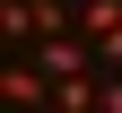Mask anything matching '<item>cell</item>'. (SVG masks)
<instances>
[{
	"label": "cell",
	"instance_id": "obj_1",
	"mask_svg": "<svg viewBox=\"0 0 122 113\" xmlns=\"http://www.w3.org/2000/svg\"><path fill=\"white\" fill-rule=\"evenodd\" d=\"M0 96L18 113H52V78H44L35 61H9V70H0Z\"/></svg>",
	"mask_w": 122,
	"mask_h": 113
},
{
	"label": "cell",
	"instance_id": "obj_2",
	"mask_svg": "<svg viewBox=\"0 0 122 113\" xmlns=\"http://www.w3.org/2000/svg\"><path fill=\"white\" fill-rule=\"evenodd\" d=\"M79 35H87V44L122 35V0H79Z\"/></svg>",
	"mask_w": 122,
	"mask_h": 113
},
{
	"label": "cell",
	"instance_id": "obj_3",
	"mask_svg": "<svg viewBox=\"0 0 122 113\" xmlns=\"http://www.w3.org/2000/svg\"><path fill=\"white\" fill-rule=\"evenodd\" d=\"M0 35H18V44H35V0H0Z\"/></svg>",
	"mask_w": 122,
	"mask_h": 113
},
{
	"label": "cell",
	"instance_id": "obj_4",
	"mask_svg": "<svg viewBox=\"0 0 122 113\" xmlns=\"http://www.w3.org/2000/svg\"><path fill=\"white\" fill-rule=\"evenodd\" d=\"M105 113H122V78H105Z\"/></svg>",
	"mask_w": 122,
	"mask_h": 113
}]
</instances>
